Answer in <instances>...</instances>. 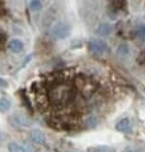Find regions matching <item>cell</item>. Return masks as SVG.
I'll use <instances>...</instances> for the list:
<instances>
[{
    "label": "cell",
    "mask_w": 145,
    "mask_h": 152,
    "mask_svg": "<svg viewBox=\"0 0 145 152\" xmlns=\"http://www.w3.org/2000/svg\"><path fill=\"white\" fill-rule=\"evenodd\" d=\"M69 152H71V151H69Z\"/></svg>",
    "instance_id": "cell-16"
},
{
    "label": "cell",
    "mask_w": 145,
    "mask_h": 152,
    "mask_svg": "<svg viewBox=\"0 0 145 152\" xmlns=\"http://www.w3.org/2000/svg\"><path fill=\"white\" fill-rule=\"evenodd\" d=\"M89 48L95 55H103L107 50V44L105 41L101 39H95L90 42Z\"/></svg>",
    "instance_id": "cell-3"
},
{
    "label": "cell",
    "mask_w": 145,
    "mask_h": 152,
    "mask_svg": "<svg viewBox=\"0 0 145 152\" xmlns=\"http://www.w3.org/2000/svg\"><path fill=\"white\" fill-rule=\"evenodd\" d=\"M137 35L139 38L144 39L145 38V25H140L137 28Z\"/></svg>",
    "instance_id": "cell-12"
},
{
    "label": "cell",
    "mask_w": 145,
    "mask_h": 152,
    "mask_svg": "<svg viewBox=\"0 0 145 152\" xmlns=\"http://www.w3.org/2000/svg\"><path fill=\"white\" fill-rule=\"evenodd\" d=\"M31 138L35 143H38V144H42L44 142V135L39 131H33L31 133Z\"/></svg>",
    "instance_id": "cell-7"
},
{
    "label": "cell",
    "mask_w": 145,
    "mask_h": 152,
    "mask_svg": "<svg viewBox=\"0 0 145 152\" xmlns=\"http://www.w3.org/2000/svg\"><path fill=\"white\" fill-rule=\"evenodd\" d=\"M35 108L44 124L63 132L95 129L100 124L96 113L104 104L96 96L100 84L91 76L60 71L33 86Z\"/></svg>",
    "instance_id": "cell-1"
},
{
    "label": "cell",
    "mask_w": 145,
    "mask_h": 152,
    "mask_svg": "<svg viewBox=\"0 0 145 152\" xmlns=\"http://www.w3.org/2000/svg\"><path fill=\"white\" fill-rule=\"evenodd\" d=\"M128 51H129V48L126 44H122V45H120L119 48V53L120 55H126V53H128Z\"/></svg>",
    "instance_id": "cell-14"
},
{
    "label": "cell",
    "mask_w": 145,
    "mask_h": 152,
    "mask_svg": "<svg viewBox=\"0 0 145 152\" xmlns=\"http://www.w3.org/2000/svg\"><path fill=\"white\" fill-rule=\"evenodd\" d=\"M90 152H115L114 148H111V147H106V146H100L96 147L93 149H89Z\"/></svg>",
    "instance_id": "cell-10"
},
{
    "label": "cell",
    "mask_w": 145,
    "mask_h": 152,
    "mask_svg": "<svg viewBox=\"0 0 145 152\" xmlns=\"http://www.w3.org/2000/svg\"><path fill=\"white\" fill-rule=\"evenodd\" d=\"M7 149L10 152H25V149L21 146V145L17 144L15 142H12L8 144Z\"/></svg>",
    "instance_id": "cell-9"
},
{
    "label": "cell",
    "mask_w": 145,
    "mask_h": 152,
    "mask_svg": "<svg viewBox=\"0 0 145 152\" xmlns=\"http://www.w3.org/2000/svg\"><path fill=\"white\" fill-rule=\"evenodd\" d=\"M53 35L58 39H64L70 34V28L64 23H58L52 29Z\"/></svg>",
    "instance_id": "cell-2"
},
{
    "label": "cell",
    "mask_w": 145,
    "mask_h": 152,
    "mask_svg": "<svg viewBox=\"0 0 145 152\" xmlns=\"http://www.w3.org/2000/svg\"><path fill=\"white\" fill-rule=\"evenodd\" d=\"M111 32H112V26L109 25V24H102V25L98 27L97 31H96V33L100 36H107Z\"/></svg>",
    "instance_id": "cell-6"
},
{
    "label": "cell",
    "mask_w": 145,
    "mask_h": 152,
    "mask_svg": "<svg viewBox=\"0 0 145 152\" xmlns=\"http://www.w3.org/2000/svg\"><path fill=\"white\" fill-rule=\"evenodd\" d=\"M0 86H7V83H6L5 80H3V79H1V78H0Z\"/></svg>",
    "instance_id": "cell-15"
},
{
    "label": "cell",
    "mask_w": 145,
    "mask_h": 152,
    "mask_svg": "<svg viewBox=\"0 0 145 152\" xmlns=\"http://www.w3.org/2000/svg\"><path fill=\"white\" fill-rule=\"evenodd\" d=\"M30 8L34 12H37V10H40L42 8V3L40 0H32L30 2Z\"/></svg>",
    "instance_id": "cell-11"
},
{
    "label": "cell",
    "mask_w": 145,
    "mask_h": 152,
    "mask_svg": "<svg viewBox=\"0 0 145 152\" xmlns=\"http://www.w3.org/2000/svg\"><path fill=\"white\" fill-rule=\"evenodd\" d=\"M7 48H10L12 53H19L21 51H23L24 50V44L21 40L19 39H12L8 42L7 44Z\"/></svg>",
    "instance_id": "cell-5"
},
{
    "label": "cell",
    "mask_w": 145,
    "mask_h": 152,
    "mask_svg": "<svg viewBox=\"0 0 145 152\" xmlns=\"http://www.w3.org/2000/svg\"><path fill=\"white\" fill-rule=\"evenodd\" d=\"M10 101L8 99H6V98H1L0 99V112L4 113L6 112V111L10 110Z\"/></svg>",
    "instance_id": "cell-8"
},
{
    "label": "cell",
    "mask_w": 145,
    "mask_h": 152,
    "mask_svg": "<svg viewBox=\"0 0 145 152\" xmlns=\"http://www.w3.org/2000/svg\"><path fill=\"white\" fill-rule=\"evenodd\" d=\"M115 129L120 132V133L129 134L132 132V122L129 118H122L115 124Z\"/></svg>",
    "instance_id": "cell-4"
},
{
    "label": "cell",
    "mask_w": 145,
    "mask_h": 152,
    "mask_svg": "<svg viewBox=\"0 0 145 152\" xmlns=\"http://www.w3.org/2000/svg\"><path fill=\"white\" fill-rule=\"evenodd\" d=\"M124 0H113V7L115 8V10H119V8H122L124 7Z\"/></svg>",
    "instance_id": "cell-13"
}]
</instances>
